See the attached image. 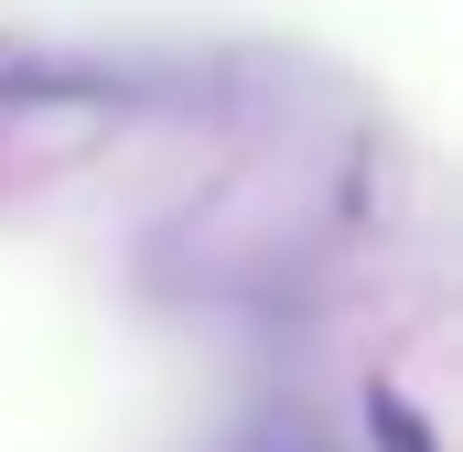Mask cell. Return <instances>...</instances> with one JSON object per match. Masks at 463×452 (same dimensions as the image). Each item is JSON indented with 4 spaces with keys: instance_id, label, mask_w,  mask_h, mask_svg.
<instances>
[{
    "instance_id": "6da1fadb",
    "label": "cell",
    "mask_w": 463,
    "mask_h": 452,
    "mask_svg": "<svg viewBox=\"0 0 463 452\" xmlns=\"http://www.w3.org/2000/svg\"><path fill=\"white\" fill-rule=\"evenodd\" d=\"M366 420H388V452H431V442H420V420H410V410H388V399H366Z\"/></svg>"
}]
</instances>
